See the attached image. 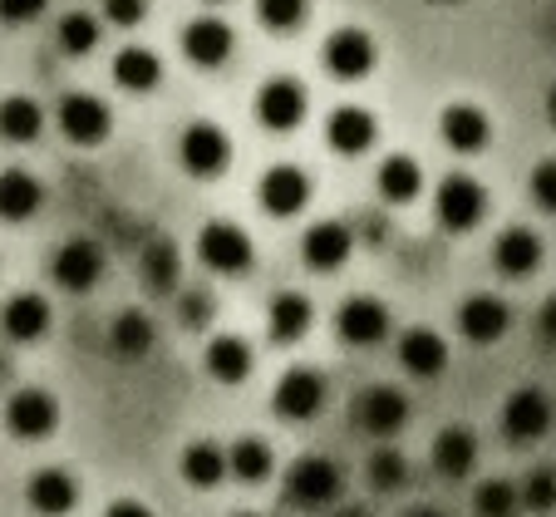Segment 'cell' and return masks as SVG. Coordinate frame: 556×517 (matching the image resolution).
<instances>
[{"instance_id":"6da1fadb","label":"cell","mask_w":556,"mask_h":517,"mask_svg":"<svg viewBox=\"0 0 556 517\" xmlns=\"http://www.w3.org/2000/svg\"><path fill=\"white\" fill-rule=\"evenodd\" d=\"M198 256H202V266L217 276H247L256 262V247H252V237H247V227H237V222H227V217H212L198 232Z\"/></svg>"},{"instance_id":"7a4b0ae2","label":"cell","mask_w":556,"mask_h":517,"mask_svg":"<svg viewBox=\"0 0 556 517\" xmlns=\"http://www.w3.org/2000/svg\"><path fill=\"white\" fill-rule=\"evenodd\" d=\"M433 212H439L443 232H472L478 222L488 217V188L468 173H448L433 192Z\"/></svg>"},{"instance_id":"3957f363","label":"cell","mask_w":556,"mask_h":517,"mask_svg":"<svg viewBox=\"0 0 556 517\" xmlns=\"http://www.w3.org/2000/svg\"><path fill=\"white\" fill-rule=\"evenodd\" d=\"M340 488H345V474H340L336 458H295L291 474H286V503L305 507V513H320V507H330L340 497Z\"/></svg>"},{"instance_id":"277c9868","label":"cell","mask_w":556,"mask_h":517,"mask_svg":"<svg viewBox=\"0 0 556 517\" xmlns=\"http://www.w3.org/2000/svg\"><path fill=\"white\" fill-rule=\"evenodd\" d=\"M178 159H182V168H188L192 178H217V173H227V163H231L227 128L207 124V118L188 124L182 128V138H178Z\"/></svg>"},{"instance_id":"5b68a950","label":"cell","mask_w":556,"mask_h":517,"mask_svg":"<svg viewBox=\"0 0 556 517\" xmlns=\"http://www.w3.org/2000/svg\"><path fill=\"white\" fill-rule=\"evenodd\" d=\"M271 409L281 414V419H291V424L315 419V414L326 409V375L311 369V365L286 369L281 380H276V390H271Z\"/></svg>"},{"instance_id":"8992f818","label":"cell","mask_w":556,"mask_h":517,"mask_svg":"<svg viewBox=\"0 0 556 517\" xmlns=\"http://www.w3.org/2000/svg\"><path fill=\"white\" fill-rule=\"evenodd\" d=\"M556 409H552V394L536 390V384H522V390L507 394L503 404V433L507 443H536L546 429H552Z\"/></svg>"},{"instance_id":"52a82bcc","label":"cell","mask_w":556,"mask_h":517,"mask_svg":"<svg viewBox=\"0 0 556 517\" xmlns=\"http://www.w3.org/2000/svg\"><path fill=\"white\" fill-rule=\"evenodd\" d=\"M5 429L21 443H40L60 429V400L50 390H15L5 404Z\"/></svg>"},{"instance_id":"ba28073f","label":"cell","mask_w":556,"mask_h":517,"mask_svg":"<svg viewBox=\"0 0 556 517\" xmlns=\"http://www.w3.org/2000/svg\"><path fill=\"white\" fill-rule=\"evenodd\" d=\"M379 64L375 35L359 30V25H345L326 40V70L336 74L340 85H355V79H369V70Z\"/></svg>"},{"instance_id":"9c48e42d","label":"cell","mask_w":556,"mask_h":517,"mask_svg":"<svg viewBox=\"0 0 556 517\" xmlns=\"http://www.w3.org/2000/svg\"><path fill=\"white\" fill-rule=\"evenodd\" d=\"M305 118V89L295 85L291 74H276L256 89V124L271 128V134H291Z\"/></svg>"},{"instance_id":"30bf717a","label":"cell","mask_w":556,"mask_h":517,"mask_svg":"<svg viewBox=\"0 0 556 517\" xmlns=\"http://www.w3.org/2000/svg\"><path fill=\"white\" fill-rule=\"evenodd\" d=\"M50 276L64 291H94L99 276H104V247H99L94 237H70V242L54 252Z\"/></svg>"},{"instance_id":"8fae6325","label":"cell","mask_w":556,"mask_h":517,"mask_svg":"<svg viewBox=\"0 0 556 517\" xmlns=\"http://www.w3.org/2000/svg\"><path fill=\"white\" fill-rule=\"evenodd\" d=\"M109 128H114V114H109V104L99 94H64L60 99V134L70 138V143L94 148L109 138Z\"/></svg>"},{"instance_id":"7c38bea8","label":"cell","mask_w":556,"mask_h":517,"mask_svg":"<svg viewBox=\"0 0 556 517\" xmlns=\"http://www.w3.org/2000/svg\"><path fill=\"white\" fill-rule=\"evenodd\" d=\"M507 326H513V306L493 291H478L458 306V330L472 340V345H493V340H503Z\"/></svg>"},{"instance_id":"4fadbf2b","label":"cell","mask_w":556,"mask_h":517,"mask_svg":"<svg viewBox=\"0 0 556 517\" xmlns=\"http://www.w3.org/2000/svg\"><path fill=\"white\" fill-rule=\"evenodd\" d=\"M350 252H355V232H350L340 217L315 222L311 232H305V242H301V256H305L311 272H340V266L350 262Z\"/></svg>"},{"instance_id":"5bb4252c","label":"cell","mask_w":556,"mask_h":517,"mask_svg":"<svg viewBox=\"0 0 556 517\" xmlns=\"http://www.w3.org/2000/svg\"><path fill=\"white\" fill-rule=\"evenodd\" d=\"M336 330L345 345H379L389 336V306L379 295H350L336 316Z\"/></svg>"},{"instance_id":"9a60e30c","label":"cell","mask_w":556,"mask_h":517,"mask_svg":"<svg viewBox=\"0 0 556 517\" xmlns=\"http://www.w3.org/2000/svg\"><path fill=\"white\" fill-rule=\"evenodd\" d=\"M231 50H237V35H231V25L217 21V15H202V21H192L188 30H182V54H188L198 70H222V64L231 60Z\"/></svg>"},{"instance_id":"2e32d148","label":"cell","mask_w":556,"mask_h":517,"mask_svg":"<svg viewBox=\"0 0 556 517\" xmlns=\"http://www.w3.org/2000/svg\"><path fill=\"white\" fill-rule=\"evenodd\" d=\"M256 198H262V212H271V217H295L311 202V178L301 168H291V163H276V168L262 173Z\"/></svg>"},{"instance_id":"e0dca14e","label":"cell","mask_w":556,"mask_h":517,"mask_svg":"<svg viewBox=\"0 0 556 517\" xmlns=\"http://www.w3.org/2000/svg\"><path fill=\"white\" fill-rule=\"evenodd\" d=\"M0 330L15 345H30V340L50 336V301L40 291H15L5 306H0Z\"/></svg>"},{"instance_id":"ac0fdd59","label":"cell","mask_w":556,"mask_h":517,"mask_svg":"<svg viewBox=\"0 0 556 517\" xmlns=\"http://www.w3.org/2000/svg\"><path fill=\"white\" fill-rule=\"evenodd\" d=\"M439 134L453 153H483V148L493 143V124H488V114L478 104H463V99L439 114Z\"/></svg>"},{"instance_id":"d6986e66","label":"cell","mask_w":556,"mask_h":517,"mask_svg":"<svg viewBox=\"0 0 556 517\" xmlns=\"http://www.w3.org/2000/svg\"><path fill=\"white\" fill-rule=\"evenodd\" d=\"M375 138H379V128H375V114H369V109L340 104L336 114L326 118V143L336 148L340 159H359V153H369Z\"/></svg>"},{"instance_id":"ffe728a7","label":"cell","mask_w":556,"mask_h":517,"mask_svg":"<svg viewBox=\"0 0 556 517\" xmlns=\"http://www.w3.org/2000/svg\"><path fill=\"white\" fill-rule=\"evenodd\" d=\"M359 424H365V433H375V439L400 433L404 424H409V394L394 390V384H369L365 400H359Z\"/></svg>"},{"instance_id":"44dd1931","label":"cell","mask_w":556,"mask_h":517,"mask_svg":"<svg viewBox=\"0 0 556 517\" xmlns=\"http://www.w3.org/2000/svg\"><path fill=\"white\" fill-rule=\"evenodd\" d=\"M493 266L507 281H527V276L542 266V237H536L532 227H507L493 242Z\"/></svg>"},{"instance_id":"7402d4cb","label":"cell","mask_w":556,"mask_h":517,"mask_svg":"<svg viewBox=\"0 0 556 517\" xmlns=\"http://www.w3.org/2000/svg\"><path fill=\"white\" fill-rule=\"evenodd\" d=\"M25 503L40 517H70L74 503H79V483H74L64 468H40V474H30V483H25Z\"/></svg>"},{"instance_id":"603a6c76","label":"cell","mask_w":556,"mask_h":517,"mask_svg":"<svg viewBox=\"0 0 556 517\" xmlns=\"http://www.w3.org/2000/svg\"><path fill=\"white\" fill-rule=\"evenodd\" d=\"M400 365L409 369V375H419V380H433V375L448 369V340L429 326L404 330L400 336Z\"/></svg>"},{"instance_id":"cb8c5ba5","label":"cell","mask_w":556,"mask_h":517,"mask_svg":"<svg viewBox=\"0 0 556 517\" xmlns=\"http://www.w3.org/2000/svg\"><path fill=\"white\" fill-rule=\"evenodd\" d=\"M109 70H114V85L128 89V94H153V89L163 85V60H157L148 45H124Z\"/></svg>"},{"instance_id":"d4e9b609","label":"cell","mask_w":556,"mask_h":517,"mask_svg":"<svg viewBox=\"0 0 556 517\" xmlns=\"http://www.w3.org/2000/svg\"><path fill=\"white\" fill-rule=\"evenodd\" d=\"M375 188L389 207H409V202L424 192V168L409 159V153H389L375 173Z\"/></svg>"},{"instance_id":"484cf974","label":"cell","mask_w":556,"mask_h":517,"mask_svg":"<svg viewBox=\"0 0 556 517\" xmlns=\"http://www.w3.org/2000/svg\"><path fill=\"white\" fill-rule=\"evenodd\" d=\"M202 365H207V375L217 384H242L247 375H252V340H242V336H212Z\"/></svg>"},{"instance_id":"4316f807","label":"cell","mask_w":556,"mask_h":517,"mask_svg":"<svg viewBox=\"0 0 556 517\" xmlns=\"http://www.w3.org/2000/svg\"><path fill=\"white\" fill-rule=\"evenodd\" d=\"M45 202V182L25 168H5L0 173V222H25L35 217Z\"/></svg>"},{"instance_id":"83f0119b","label":"cell","mask_w":556,"mask_h":517,"mask_svg":"<svg viewBox=\"0 0 556 517\" xmlns=\"http://www.w3.org/2000/svg\"><path fill=\"white\" fill-rule=\"evenodd\" d=\"M266 330H271V340L276 345H295V340L305 336V330L315 326V306H311V295H301V291H281L271 301V311H266Z\"/></svg>"},{"instance_id":"f1b7e54d","label":"cell","mask_w":556,"mask_h":517,"mask_svg":"<svg viewBox=\"0 0 556 517\" xmlns=\"http://www.w3.org/2000/svg\"><path fill=\"white\" fill-rule=\"evenodd\" d=\"M472 464H478V439H472V429H463V424H448V429L433 439V468H439L443 478H468Z\"/></svg>"},{"instance_id":"f546056e","label":"cell","mask_w":556,"mask_h":517,"mask_svg":"<svg viewBox=\"0 0 556 517\" xmlns=\"http://www.w3.org/2000/svg\"><path fill=\"white\" fill-rule=\"evenodd\" d=\"M138 276H143V286H148L153 295L178 291V276H182L178 247H173L168 237H153V242L143 247V256H138Z\"/></svg>"},{"instance_id":"4dcf8cb0","label":"cell","mask_w":556,"mask_h":517,"mask_svg":"<svg viewBox=\"0 0 556 517\" xmlns=\"http://www.w3.org/2000/svg\"><path fill=\"white\" fill-rule=\"evenodd\" d=\"M153 340H157V330L143 311H118L114 326H109V355L114 360H143L148 350H153Z\"/></svg>"},{"instance_id":"1f68e13d","label":"cell","mask_w":556,"mask_h":517,"mask_svg":"<svg viewBox=\"0 0 556 517\" xmlns=\"http://www.w3.org/2000/svg\"><path fill=\"white\" fill-rule=\"evenodd\" d=\"M222 478H231L227 449H217L212 439H198L182 449V483L188 488H217Z\"/></svg>"},{"instance_id":"d6a6232c","label":"cell","mask_w":556,"mask_h":517,"mask_svg":"<svg viewBox=\"0 0 556 517\" xmlns=\"http://www.w3.org/2000/svg\"><path fill=\"white\" fill-rule=\"evenodd\" d=\"M227 468H231V478L237 483H266L271 478V468H276V454H271V443L266 439H256V433H247V439H237L227 449Z\"/></svg>"},{"instance_id":"836d02e7","label":"cell","mask_w":556,"mask_h":517,"mask_svg":"<svg viewBox=\"0 0 556 517\" xmlns=\"http://www.w3.org/2000/svg\"><path fill=\"white\" fill-rule=\"evenodd\" d=\"M45 128V109L30 94H11L0 99V138L5 143H35Z\"/></svg>"},{"instance_id":"e575fe53","label":"cell","mask_w":556,"mask_h":517,"mask_svg":"<svg viewBox=\"0 0 556 517\" xmlns=\"http://www.w3.org/2000/svg\"><path fill=\"white\" fill-rule=\"evenodd\" d=\"M517 507H522V488H513L507 478H488L472 493V513L478 517H517Z\"/></svg>"},{"instance_id":"d590c367","label":"cell","mask_w":556,"mask_h":517,"mask_svg":"<svg viewBox=\"0 0 556 517\" xmlns=\"http://www.w3.org/2000/svg\"><path fill=\"white\" fill-rule=\"evenodd\" d=\"M54 40H60L64 54H89L99 45V21L89 11H70L60 21V30H54Z\"/></svg>"},{"instance_id":"8d00e7d4","label":"cell","mask_w":556,"mask_h":517,"mask_svg":"<svg viewBox=\"0 0 556 517\" xmlns=\"http://www.w3.org/2000/svg\"><path fill=\"white\" fill-rule=\"evenodd\" d=\"M404 478H409V464H404L400 449L369 454V488H375V493H394V488H404Z\"/></svg>"},{"instance_id":"74e56055","label":"cell","mask_w":556,"mask_h":517,"mask_svg":"<svg viewBox=\"0 0 556 517\" xmlns=\"http://www.w3.org/2000/svg\"><path fill=\"white\" fill-rule=\"evenodd\" d=\"M522 507L527 513H556V468L542 464L527 474V488H522Z\"/></svg>"},{"instance_id":"f35d334b","label":"cell","mask_w":556,"mask_h":517,"mask_svg":"<svg viewBox=\"0 0 556 517\" xmlns=\"http://www.w3.org/2000/svg\"><path fill=\"white\" fill-rule=\"evenodd\" d=\"M256 21L276 35H291L305 21V0H256Z\"/></svg>"},{"instance_id":"ab89813d","label":"cell","mask_w":556,"mask_h":517,"mask_svg":"<svg viewBox=\"0 0 556 517\" xmlns=\"http://www.w3.org/2000/svg\"><path fill=\"white\" fill-rule=\"evenodd\" d=\"M527 188H532V202L542 212H556V159H542L532 168V182H527Z\"/></svg>"},{"instance_id":"60d3db41","label":"cell","mask_w":556,"mask_h":517,"mask_svg":"<svg viewBox=\"0 0 556 517\" xmlns=\"http://www.w3.org/2000/svg\"><path fill=\"white\" fill-rule=\"evenodd\" d=\"M178 316H182V326H188V330H202L212 320V295L207 291H188L178 301Z\"/></svg>"},{"instance_id":"b9f144b4","label":"cell","mask_w":556,"mask_h":517,"mask_svg":"<svg viewBox=\"0 0 556 517\" xmlns=\"http://www.w3.org/2000/svg\"><path fill=\"white\" fill-rule=\"evenodd\" d=\"M104 15L118 30H128V25H138L148 15V0H104Z\"/></svg>"},{"instance_id":"7bdbcfd3","label":"cell","mask_w":556,"mask_h":517,"mask_svg":"<svg viewBox=\"0 0 556 517\" xmlns=\"http://www.w3.org/2000/svg\"><path fill=\"white\" fill-rule=\"evenodd\" d=\"M45 5H50V0H0V21H5V25H25V21H35Z\"/></svg>"},{"instance_id":"ee69618b","label":"cell","mask_w":556,"mask_h":517,"mask_svg":"<svg viewBox=\"0 0 556 517\" xmlns=\"http://www.w3.org/2000/svg\"><path fill=\"white\" fill-rule=\"evenodd\" d=\"M104 517H153V507H148V503H138V497H114Z\"/></svg>"},{"instance_id":"f6af8a7d","label":"cell","mask_w":556,"mask_h":517,"mask_svg":"<svg viewBox=\"0 0 556 517\" xmlns=\"http://www.w3.org/2000/svg\"><path fill=\"white\" fill-rule=\"evenodd\" d=\"M542 336H552V340H556V295L542 306Z\"/></svg>"},{"instance_id":"bcb514c9","label":"cell","mask_w":556,"mask_h":517,"mask_svg":"<svg viewBox=\"0 0 556 517\" xmlns=\"http://www.w3.org/2000/svg\"><path fill=\"white\" fill-rule=\"evenodd\" d=\"M546 118H552V124H556V85L546 89Z\"/></svg>"},{"instance_id":"7dc6e473","label":"cell","mask_w":556,"mask_h":517,"mask_svg":"<svg viewBox=\"0 0 556 517\" xmlns=\"http://www.w3.org/2000/svg\"><path fill=\"white\" fill-rule=\"evenodd\" d=\"M330 517H369L365 507H340V513H330Z\"/></svg>"},{"instance_id":"c3c4849f","label":"cell","mask_w":556,"mask_h":517,"mask_svg":"<svg viewBox=\"0 0 556 517\" xmlns=\"http://www.w3.org/2000/svg\"><path fill=\"white\" fill-rule=\"evenodd\" d=\"M404 517H443V513H433V507H409Z\"/></svg>"},{"instance_id":"681fc988","label":"cell","mask_w":556,"mask_h":517,"mask_svg":"<svg viewBox=\"0 0 556 517\" xmlns=\"http://www.w3.org/2000/svg\"><path fill=\"white\" fill-rule=\"evenodd\" d=\"M231 517H256V513H231Z\"/></svg>"},{"instance_id":"f907efd6","label":"cell","mask_w":556,"mask_h":517,"mask_svg":"<svg viewBox=\"0 0 556 517\" xmlns=\"http://www.w3.org/2000/svg\"><path fill=\"white\" fill-rule=\"evenodd\" d=\"M439 5H453V0H439Z\"/></svg>"},{"instance_id":"816d5d0a","label":"cell","mask_w":556,"mask_h":517,"mask_svg":"<svg viewBox=\"0 0 556 517\" xmlns=\"http://www.w3.org/2000/svg\"><path fill=\"white\" fill-rule=\"evenodd\" d=\"M212 5H222V0H212Z\"/></svg>"}]
</instances>
